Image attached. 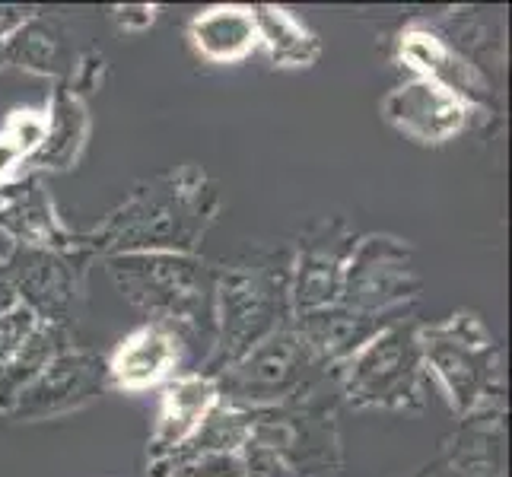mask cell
Returning <instances> with one entry per match:
<instances>
[{
	"label": "cell",
	"mask_w": 512,
	"mask_h": 477,
	"mask_svg": "<svg viewBox=\"0 0 512 477\" xmlns=\"http://www.w3.org/2000/svg\"><path fill=\"white\" fill-rule=\"evenodd\" d=\"M252 13L258 26V42L268 51L274 67H312L319 61L322 55L319 35L309 32L287 7L261 4L252 7Z\"/></svg>",
	"instance_id": "22"
},
{
	"label": "cell",
	"mask_w": 512,
	"mask_h": 477,
	"mask_svg": "<svg viewBox=\"0 0 512 477\" xmlns=\"http://www.w3.org/2000/svg\"><path fill=\"white\" fill-rule=\"evenodd\" d=\"M191 48L207 64H242L261 48L252 7L217 4L207 7L188 26Z\"/></svg>",
	"instance_id": "19"
},
{
	"label": "cell",
	"mask_w": 512,
	"mask_h": 477,
	"mask_svg": "<svg viewBox=\"0 0 512 477\" xmlns=\"http://www.w3.org/2000/svg\"><path fill=\"white\" fill-rule=\"evenodd\" d=\"M48 128V109H32V105H20L13 109L4 125H0V188L13 185L23 179L29 159L42 147Z\"/></svg>",
	"instance_id": "23"
},
{
	"label": "cell",
	"mask_w": 512,
	"mask_h": 477,
	"mask_svg": "<svg viewBox=\"0 0 512 477\" xmlns=\"http://www.w3.org/2000/svg\"><path fill=\"white\" fill-rule=\"evenodd\" d=\"M156 20V7L153 4H125V7H112V23L121 32H144Z\"/></svg>",
	"instance_id": "25"
},
{
	"label": "cell",
	"mask_w": 512,
	"mask_h": 477,
	"mask_svg": "<svg viewBox=\"0 0 512 477\" xmlns=\"http://www.w3.org/2000/svg\"><path fill=\"white\" fill-rule=\"evenodd\" d=\"M452 477H506V404H493L458 420L446 443Z\"/></svg>",
	"instance_id": "17"
},
{
	"label": "cell",
	"mask_w": 512,
	"mask_h": 477,
	"mask_svg": "<svg viewBox=\"0 0 512 477\" xmlns=\"http://www.w3.org/2000/svg\"><path fill=\"white\" fill-rule=\"evenodd\" d=\"M341 398L360 411H411L427 401L417 322L392 318L347 363L334 369Z\"/></svg>",
	"instance_id": "5"
},
{
	"label": "cell",
	"mask_w": 512,
	"mask_h": 477,
	"mask_svg": "<svg viewBox=\"0 0 512 477\" xmlns=\"http://www.w3.org/2000/svg\"><path fill=\"white\" fill-rule=\"evenodd\" d=\"M220 404V388L207 373H182L163 385L160 408L150 436V468L156 471L201 430L207 414Z\"/></svg>",
	"instance_id": "15"
},
{
	"label": "cell",
	"mask_w": 512,
	"mask_h": 477,
	"mask_svg": "<svg viewBox=\"0 0 512 477\" xmlns=\"http://www.w3.org/2000/svg\"><path fill=\"white\" fill-rule=\"evenodd\" d=\"M290 264L239 261L217 268L214 344L198 373L217 376L290 322Z\"/></svg>",
	"instance_id": "3"
},
{
	"label": "cell",
	"mask_w": 512,
	"mask_h": 477,
	"mask_svg": "<svg viewBox=\"0 0 512 477\" xmlns=\"http://www.w3.org/2000/svg\"><path fill=\"white\" fill-rule=\"evenodd\" d=\"M20 306V299H16V290H13V280L7 274V264H4V255H0V315L13 312Z\"/></svg>",
	"instance_id": "27"
},
{
	"label": "cell",
	"mask_w": 512,
	"mask_h": 477,
	"mask_svg": "<svg viewBox=\"0 0 512 477\" xmlns=\"http://www.w3.org/2000/svg\"><path fill=\"white\" fill-rule=\"evenodd\" d=\"M45 109H48L45 140L29 159L26 175L74 169L86 150V140H90V109H86V99H80L74 90H67V83L55 86Z\"/></svg>",
	"instance_id": "18"
},
{
	"label": "cell",
	"mask_w": 512,
	"mask_h": 477,
	"mask_svg": "<svg viewBox=\"0 0 512 477\" xmlns=\"http://www.w3.org/2000/svg\"><path fill=\"white\" fill-rule=\"evenodd\" d=\"M427 376L439 382L458 417L506 404L503 350L474 312H452L443 322L417 325Z\"/></svg>",
	"instance_id": "4"
},
{
	"label": "cell",
	"mask_w": 512,
	"mask_h": 477,
	"mask_svg": "<svg viewBox=\"0 0 512 477\" xmlns=\"http://www.w3.org/2000/svg\"><path fill=\"white\" fill-rule=\"evenodd\" d=\"M319 373L322 369L299 341L293 322H287L271 338L252 347L239 363L217 373L214 382L220 388V401L245 411H264L303 395L309 385H315Z\"/></svg>",
	"instance_id": "6"
},
{
	"label": "cell",
	"mask_w": 512,
	"mask_h": 477,
	"mask_svg": "<svg viewBox=\"0 0 512 477\" xmlns=\"http://www.w3.org/2000/svg\"><path fill=\"white\" fill-rule=\"evenodd\" d=\"M39 13L35 7H20V4H0V45H4L10 35L20 32L32 16Z\"/></svg>",
	"instance_id": "26"
},
{
	"label": "cell",
	"mask_w": 512,
	"mask_h": 477,
	"mask_svg": "<svg viewBox=\"0 0 512 477\" xmlns=\"http://www.w3.org/2000/svg\"><path fill=\"white\" fill-rule=\"evenodd\" d=\"M105 385H109V376H105V360L99 353L67 347L42 369L39 379L23 388L7 417L35 423L74 414L93 404Z\"/></svg>",
	"instance_id": "10"
},
{
	"label": "cell",
	"mask_w": 512,
	"mask_h": 477,
	"mask_svg": "<svg viewBox=\"0 0 512 477\" xmlns=\"http://www.w3.org/2000/svg\"><path fill=\"white\" fill-rule=\"evenodd\" d=\"M353 229L341 220L312 223L290 258V315H309L328 306H338L344 268L353 252Z\"/></svg>",
	"instance_id": "9"
},
{
	"label": "cell",
	"mask_w": 512,
	"mask_h": 477,
	"mask_svg": "<svg viewBox=\"0 0 512 477\" xmlns=\"http://www.w3.org/2000/svg\"><path fill=\"white\" fill-rule=\"evenodd\" d=\"M220 198L201 166H179L137 185L115 210H109L83 245L93 255H134V252H179L194 249L214 226Z\"/></svg>",
	"instance_id": "1"
},
{
	"label": "cell",
	"mask_w": 512,
	"mask_h": 477,
	"mask_svg": "<svg viewBox=\"0 0 512 477\" xmlns=\"http://www.w3.org/2000/svg\"><path fill=\"white\" fill-rule=\"evenodd\" d=\"M194 347H198V341L185 328L166 322H144L128 338H121L115 353L105 360V376H109V385L128 395L150 392V388L182 376V366L194 353Z\"/></svg>",
	"instance_id": "11"
},
{
	"label": "cell",
	"mask_w": 512,
	"mask_h": 477,
	"mask_svg": "<svg viewBox=\"0 0 512 477\" xmlns=\"http://www.w3.org/2000/svg\"><path fill=\"white\" fill-rule=\"evenodd\" d=\"M7 64H4V45H0V70H4Z\"/></svg>",
	"instance_id": "28"
},
{
	"label": "cell",
	"mask_w": 512,
	"mask_h": 477,
	"mask_svg": "<svg viewBox=\"0 0 512 477\" xmlns=\"http://www.w3.org/2000/svg\"><path fill=\"white\" fill-rule=\"evenodd\" d=\"M115 287L147 322L185 328L194 341L214 344V284L217 268L198 255L134 252L105 258ZM207 360V357H204Z\"/></svg>",
	"instance_id": "2"
},
{
	"label": "cell",
	"mask_w": 512,
	"mask_h": 477,
	"mask_svg": "<svg viewBox=\"0 0 512 477\" xmlns=\"http://www.w3.org/2000/svg\"><path fill=\"white\" fill-rule=\"evenodd\" d=\"M0 236L7 239V245H20V249H86L83 236L61 220L42 175H23L13 185L0 188Z\"/></svg>",
	"instance_id": "12"
},
{
	"label": "cell",
	"mask_w": 512,
	"mask_h": 477,
	"mask_svg": "<svg viewBox=\"0 0 512 477\" xmlns=\"http://www.w3.org/2000/svg\"><path fill=\"white\" fill-rule=\"evenodd\" d=\"M290 322L299 334V341L306 344L315 366L338 369L373 338L382 325L392 322V318H369L360 312H350L338 303V306H328L309 315H296Z\"/></svg>",
	"instance_id": "16"
},
{
	"label": "cell",
	"mask_w": 512,
	"mask_h": 477,
	"mask_svg": "<svg viewBox=\"0 0 512 477\" xmlns=\"http://www.w3.org/2000/svg\"><path fill=\"white\" fill-rule=\"evenodd\" d=\"M382 118L423 147H443L468 128L471 109L430 80H408L382 99Z\"/></svg>",
	"instance_id": "13"
},
{
	"label": "cell",
	"mask_w": 512,
	"mask_h": 477,
	"mask_svg": "<svg viewBox=\"0 0 512 477\" xmlns=\"http://www.w3.org/2000/svg\"><path fill=\"white\" fill-rule=\"evenodd\" d=\"M420 296L414 249L395 236H363L353 242L338 303L369 318H398L401 306Z\"/></svg>",
	"instance_id": "7"
},
{
	"label": "cell",
	"mask_w": 512,
	"mask_h": 477,
	"mask_svg": "<svg viewBox=\"0 0 512 477\" xmlns=\"http://www.w3.org/2000/svg\"><path fill=\"white\" fill-rule=\"evenodd\" d=\"M67 347H74L70 344V331L58 325L35 322V328L26 334L23 344L10 353L4 366H0V414H7L23 388L39 379L42 369Z\"/></svg>",
	"instance_id": "21"
},
{
	"label": "cell",
	"mask_w": 512,
	"mask_h": 477,
	"mask_svg": "<svg viewBox=\"0 0 512 477\" xmlns=\"http://www.w3.org/2000/svg\"><path fill=\"white\" fill-rule=\"evenodd\" d=\"M4 64L64 83L74 74L77 58L74 48H70V35L64 23L55 20V16L35 13L20 32L4 42Z\"/></svg>",
	"instance_id": "20"
},
{
	"label": "cell",
	"mask_w": 512,
	"mask_h": 477,
	"mask_svg": "<svg viewBox=\"0 0 512 477\" xmlns=\"http://www.w3.org/2000/svg\"><path fill=\"white\" fill-rule=\"evenodd\" d=\"M398 58L404 61V67H411L420 80L443 86V90L462 99L468 109L471 105H478V109H487V112L497 109L487 74L458 55L443 35H439V29L423 26V23L408 26L398 35Z\"/></svg>",
	"instance_id": "14"
},
{
	"label": "cell",
	"mask_w": 512,
	"mask_h": 477,
	"mask_svg": "<svg viewBox=\"0 0 512 477\" xmlns=\"http://www.w3.org/2000/svg\"><path fill=\"white\" fill-rule=\"evenodd\" d=\"M35 322H39V318L23 306H16L13 312L0 315V366H4L10 353L23 344V338L35 328Z\"/></svg>",
	"instance_id": "24"
},
{
	"label": "cell",
	"mask_w": 512,
	"mask_h": 477,
	"mask_svg": "<svg viewBox=\"0 0 512 477\" xmlns=\"http://www.w3.org/2000/svg\"><path fill=\"white\" fill-rule=\"evenodd\" d=\"M90 249L74 252H48V249H20L10 245L4 264L13 280V290L20 306L29 309L39 322L58 325L70 331L83 309L86 290V264Z\"/></svg>",
	"instance_id": "8"
}]
</instances>
